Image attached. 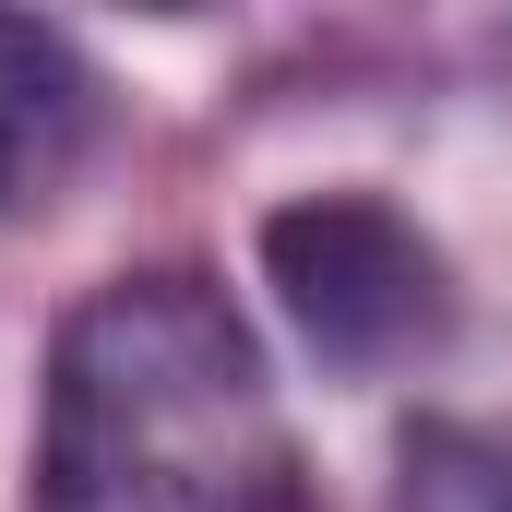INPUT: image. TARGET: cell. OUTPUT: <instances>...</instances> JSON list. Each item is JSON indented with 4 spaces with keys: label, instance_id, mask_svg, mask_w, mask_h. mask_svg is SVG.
Returning a JSON list of instances; mask_svg holds the SVG:
<instances>
[{
    "label": "cell",
    "instance_id": "7a4b0ae2",
    "mask_svg": "<svg viewBox=\"0 0 512 512\" xmlns=\"http://www.w3.org/2000/svg\"><path fill=\"white\" fill-rule=\"evenodd\" d=\"M262 286L310 334L322 370H393V358L441 346V322H453L441 251L382 191H298V203H274L262 215Z\"/></svg>",
    "mask_w": 512,
    "mask_h": 512
},
{
    "label": "cell",
    "instance_id": "3957f363",
    "mask_svg": "<svg viewBox=\"0 0 512 512\" xmlns=\"http://www.w3.org/2000/svg\"><path fill=\"white\" fill-rule=\"evenodd\" d=\"M96 60L36 24V12H0V215L12 203H48L72 179V155L96 143Z\"/></svg>",
    "mask_w": 512,
    "mask_h": 512
},
{
    "label": "cell",
    "instance_id": "277c9868",
    "mask_svg": "<svg viewBox=\"0 0 512 512\" xmlns=\"http://www.w3.org/2000/svg\"><path fill=\"white\" fill-rule=\"evenodd\" d=\"M393 512H512V429H417Z\"/></svg>",
    "mask_w": 512,
    "mask_h": 512
},
{
    "label": "cell",
    "instance_id": "6da1fadb",
    "mask_svg": "<svg viewBox=\"0 0 512 512\" xmlns=\"http://www.w3.org/2000/svg\"><path fill=\"white\" fill-rule=\"evenodd\" d=\"M36 512H322L251 322L203 274H120L60 322Z\"/></svg>",
    "mask_w": 512,
    "mask_h": 512
}]
</instances>
